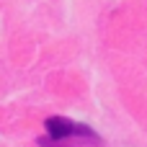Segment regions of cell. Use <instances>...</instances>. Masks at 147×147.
I'll return each instance as SVG.
<instances>
[{
    "label": "cell",
    "mask_w": 147,
    "mask_h": 147,
    "mask_svg": "<svg viewBox=\"0 0 147 147\" xmlns=\"http://www.w3.org/2000/svg\"><path fill=\"white\" fill-rule=\"evenodd\" d=\"M70 140L85 142V145H90V147L101 145V137L88 124L72 121L67 116H49L47 119V140H39V145L41 147H72V145H67Z\"/></svg>",
    "instance_id": "cell-1"
}]
</instances>
